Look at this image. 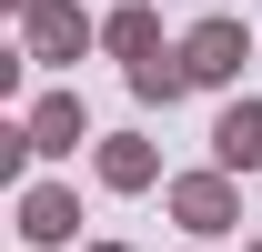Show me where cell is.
<instances>
[{"mask_svg":"<svg viewBox=\"0 0 262 252\" xmlns=\"http://www.w3.org/2000/svg\"><path fill=\"white\" fill-rule=\"evenodd\" d=\"M222 152H232V161L262 152V111H232V121H222Z\"/></svg>","mask_w":262,"mask_h":252,"instance_id":"cell-1","label":"cell"},{"mask_svg":"<svg viewBox=\"0 0 262 252\" xmlns=\"http://www.w3.org/2000/svg\"><path fill=\"white\" fill-rule=\"evenodd\" d=\"M232 51H242L232 31H202V40H192V71H232Z\"/></svg>","mask_w":262,"mask_h":252,"instance_id":"cell-2","label":"cell"}]
</instances>
